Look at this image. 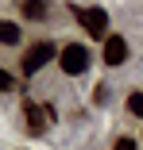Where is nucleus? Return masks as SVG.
<instances>
[{"instance_id": "nucleus-1", "label": "nucleus", "mask_w": 143, "mask_h": 150, "mask_svg": "<svg viewBox=\"0 0 143 150\" xmlns=\"http://www.w3.org/2000/svg\"><path fill=\"white\" fill-rule=\"evenodd\" d=\"M58 66H62V73H70V77L85 73V69H89V50H85L81 42L62 46V50H58Z\"/></svg>"}, {"instance_id": "nucleus-2", "label": "nucleus", "mask_w": 143, "mask_h": 150, "mask_svg": "<svg viewBox=\"0 0 143 150\" xmlns=\"http://www.w3.org/2000/svg\"><path fill=\"white\" fill-rule=\"evenodd\" d=\"M50 58H58V50H54L50 42H35L31 50H23V58H19V69H23L27 77H31V73H39V69L50 62Z\"/></svg>"}, {"instance_id": "nucleus-3", "label": "nucleus", "mask_w": 143, "mask_h": 150, "mask_svg": "<svg viewBox=\"0 0 143 150\" xmlns=\"http://www.w3.org/2000/svg\"><path fill=\"white\" fill-rule=\"evenodd\" d=\"M77 19H81V27H85L93 39H108V35H104V31H108V16H104V8H77Z\"/></svg>"}, {"instance_id": "nucleus-4", "label": "nucleus", "mask_w": 143, "mask_h": 150, "mask_svg": "<svg viewBox=\"0 0 143 150\" xmlns=\"http://www.w3.org/2000/svg\"><path fill=\"white\" fill-rule=\"evenodd\" d=\"M23 119H27V131L31 135H46V119H54V108H39L27 100L23 104Z\"/></svg>"}, {"instance_id": "nucleus-5", "label": "nucleus", "mask_w": 143, "mask_h": 150, "mask_svg": "<svg viewBox=\"0 0 143 150\" xmlns=\"http://www.w3.org/2000/svg\"><path fill=\"white\" fill-rule=\"evenodd\" d=\"M124 58H128V39L124 35H108L104 39V62L108 66H120Z\"/></svg>"}, {"instance_id": "nucleus-6", "label": "nucleus", "mask_w": 143, "mask_h": 150, "mask_svg": "<svg viewBox=\"0 0 143 150\" xmlns=\"http://www.w3.org/2000/svg\"><path fill=\"white\" fill-rule=\"evenodd\" d=\"M19 12L27 19H46V0H19Z\"/></svg>"}, {"instance_id": "nucleus-7", "label": "nucleus", "mask_w": 143, "mask_h": 150, "mask_svg": "<svg viewBox=\"0 0 143 150\" xmlns=\"http://www.w3.org/2000/svg\"><path fill=\"white\" fill-rule=\"evenodd\" d=\"M0 42H4V46H16V42H19V27H16L12 19L0 23Z\"/></svg>"}, {"instance_id": "nucleus-8", "label": "nucleus", "mask_w": 143, "mask_h": 150, "mask_svg": "<svg viewBox=\"0 0 143 150\" xmlns=\"http://www.w3.org/2000/svg\"><path fill=\"white\" fill-rule=\"evenodd\" d=\"M128 108H132L135 115H143V93H132V96H128Z\"/></svg>"}, {"instance_id": "nucleus-9", "label": "nucleus", "mask_w": 143, "mask_h": 150, "mask_svg": "<svg viewBox=\"0 0 143 150\" xmlns=\"http://www.w3.org/2000/svg\"><path fill=\"white\" fill-rule=\"evenodd\" d=\"M112 150H135V142H132V139H116V142H112Z\"/></svg>"}]
</instances>
